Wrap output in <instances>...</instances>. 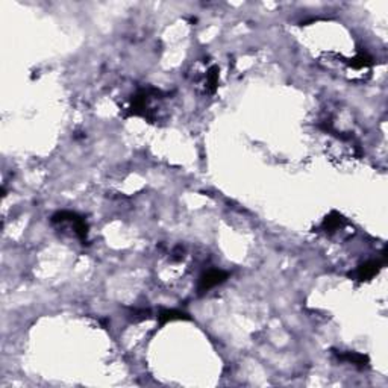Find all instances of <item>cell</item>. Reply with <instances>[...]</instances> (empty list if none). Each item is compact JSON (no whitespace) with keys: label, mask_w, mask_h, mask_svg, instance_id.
Here are the masks:
<instances>
[{"label":"cell","mask_w":388,"mask_h":388,"mask_svg":"<svg viewBox=\"0 0 388 388\" xmlns=\"http://www.w3.org/2000/svg\"><path fill=\"white\" fill-rule=\"evenodd\" d=\"M338 358L341 361H347V362H352L355 366H359V367H364L367 366V356L361 355V354H356V352H346V354H338Z\"/></svg>","instance_id":"5"},{"label":"cell","mask_w":388,"mask_h":388,"mask_svg":"<svg viewBox=\"0 0 388 388\" xmlns=\"http://www.w3.org/2000/svg\"><path fill=\"white\" fill-rule=\"evenodd\" d=\"M188 314H185L182 311L178 309H164L158 314V320L159 323H167V321H173V320H188Z\"/></svg>","instance_id":"3"},{"label":"cell","mask_w":388,"mask_h":388,"mask_svg":"<svg viewBox=\"0 0 388 388\" xmlns=\"http://www.w3.org/2000/svg\"><path fill=\"white\" fill-rule=\"evenodd\" d=\"M219 84V68L211 67L206 73V90L209 93H214Z\"/></svg>","instance_id":"6"},{"label":"cell","mask_w":388,"mask_h":388,"mask_svg":"<svg viewBox=\"0 0 388 388\" xmlns=\"http://www.w3.org/2000/svg\"><path fill=\"white\" fill-rule=\"evenodd\" d=\"M349 66H350V67H354V68H364V67H369V66H371V58L367 56L366 53H361V55H358L356 58L350 59Z\"/></svg>","instance_id":"7"},{"label":"cell","mask_w":388,"mask_h":388,"mask_svg":"<svg viewBox=\"0 0 388 388\" xmlns=\"http://www.w3.org/2000/svg\"><path fill=\"white\" fill-rule=\"evenodd\" d=\"M384 266V259H371L364 262L362 266H359L356 270H354L350 273V278L355 281H370L374 274H378V271L381 270V267Z\"/></svg>","instance_id":"2"},{"label":"cell","mask_w":388,"mask_h":388,"mask_svg":"<svg viewBox=\"0 0 388 388\" xmlns=\"http://www.w3.org/2000/svg\"><path fill=\"white\" fill-rule=\"evenodd\" d=\"M228 276H229L228 271H224V270H219V269H211V270H208L199 279V285H197L199 293L202 294V293L209 291L211 288H214V287L223 284L224 281L228 279Z\"/></svg>","instance_id":"1"},{"label":"cell","mask_w":388,"mask_h":388,"mask_svg":"<svg viewBox=\"0 0 388 388\" xmlns=\"http://www.w3.org/2000/svg\"><path fill=\"white\" fill-rule=\"evenodd\" d=\"M341 224H343V217L340 214H337V212H332L331 216H328L326 219L323 220L321 228L326 232H332L335 229L341 228Z\"/></svg>","instance_id":"4"}]
</instances>
